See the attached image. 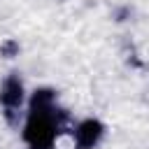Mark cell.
<instances>
[{
	"label": "cell",
	"mask_w": 149,
	"mask_h": 149,
	"mask_svg": "<svg viewBox=\"0 0 149 149\" xmlns=\"http://www.w3.org/2000/svg\"><path fill=\"white\" fill-rule=\"evenodd\" d=\"M58 133V119L56 109H35L28 114V123L23 130V137L30 149H51Z\"/></svg>",
	"instance_id": "cell-1"
},
{
	"label": "cell",
	"mask_w": 149,
	"mask_h": 149,
	"mask_svg": "<svg viewBox=\"0 0 149 149\" xmlns=\"http://www.w3.org/2000/svg\"><path fill=\"white\" fill-rule=\"evenodd\" d=\"M21 100H23V84H21V79L16 74H12V77L5 79V84L0 88V102L5 105L7 114L12 116V112L21 105Z\"/></svg>",
	"instance_id": "cell-2"
},
{
	"label": "cell",
	"mask_w": 149,
	"mask_h": 149,
	"mask_svg": "<svg viewBox=\"0 0 149 149\" xmlns=\"http://www.w3.org/2000/svg\"><path fill=\"white\" fill-rule=\"evenodd\" d=\"M102 137V123L95 119H86L77 126L74 140H77V149H93L98 144V140Z\"/></svg>",
	"instance_id": "cell-3"
},
{
	"label": "cell",
	"mask_w": 149,
	"mask_h": 149,
	"mask_svg": "<svg viewBox=\"0 0 149 149\" xmlns=\"http://www.w3.org/2000/svg\"><path fill=\"white\" fill-rule=\"evenodd\" d=\"M54 107V91L51 88H37L30 98V112L35 109H51Z\"/></svg>",
	"instance_id": "cell-4"
},
{
	"label": "cell",
	"mask_w": 149,
	"mask_h": 149,
	"mask_svg": "<svg viewBox=\"0 0 149 149\" xmlns=\"http://www.w3.org/2000/svg\"><path fill=\"white\" fill-rule=\"evenodd\" d=\"M16 51H19V42H14V40H7V42L2 44V49H0V54L7 56V58H12Z\"/></svg>",
	"instance_id": "cell-5"
}]
</instances>
